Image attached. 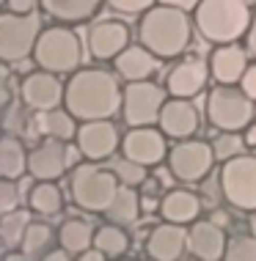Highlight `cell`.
Returning <instances> with one entry per match:
<instances>
[{
  "mask_svg": "<svg viewBox=\"0 0 256 261\" xmlns=\"http://www.w3.org/2000/svg\"><path fill=\"white\" fill-rule=\"evenodd\" d=\"M122 86L108 69H77L63 86V108L80 124L110 121L122 113Z\"/></svg>",
  "mask_w": 256,
  "mask_h": 261,
  "instance_id": "6da1fadb",
  "label": "cell"
},
{
  "mask_svg": "<svg viewBox=\"0 0 256 261\" xmlns=\"http://www.w3.org/2000/svg\"><path fill=\"white\" fill-rule=\"evenodd\" d=\"M190 39H193V22L179 9L157 3L138 19V44H144L160 61L179 58L190 47Z\"/></svg>",
  "mask_w": 256,
  "mask_h": 261,
  "instance_id": "7a4b0ae2",
  "label": "cell"
},
{
  "mask_svg": "<svg viewBox=\"0 0 256 261\" xmlns=\"http://www.w3.org/2000/svg\"><path fill=\"white\" fill-rule=\"evenodd\" d=\"M251 3L248 0H201L193 11V28L210 44H237L251 28Z\"/></svg>",
  "mask_w": 256,
  "mask_h": 261,
  "instance_id": "3957f363",
  "label": "cell"
},
{
  "mask_svg": "<svg viewBox=\"0 0 256 261\" xmlns=\"http://www.w3.org/2000/svg\"><path fill=\"white\" fill-rule=\"evenodd\" d=\"M119 179L110 168H102L99 162H80L69 176V195L75 206L83 212L105 215L119 193Z\"/></svg>",
  "mask_w": 256,
  "mask_h": 261,
  "instance_id": "277c9868",
  "label": "cell"
},
{
  "mask_svg": "<svg viewBox=\"0 0 256 261\" xmlns=\"http://www.w3.org/2000/svg\"><path fill=\"white\" fill-rule=\"evenodd\" d=\"M33 61L41 72L50 74H75L83 61V44L80 36L66 25L44 28L33 50Z\"/></svg>",
  "mask_w": 256,
  "mask_h": 261,
  "instance_id": "5b68a950",
  "label": "cell"
},
{
  "mask_svg": "<svg viewBox=\"0 0 256 261\" xmlns=\"http://www.w3.org/2000/svg\"><path fill=\"white\" fill-rule=\"evenodd\" d=\"M256 108L240 86H215L207 94V121L220 132H245Z\"/></svg>",
  "mask_w": 256,
  "mask_h": 261,
  "instance_id": "8992f818",
  "label": "cell"
},
{
  "mask_svg": "<svg viewBox=\"0 0 256 261\" xmlns=\"http://www.w3.org/2000/svg\"><path fill=\"white\" fill-rule=\"evenodd\" d=\"M39 14H0V63H22L41 36Z\"/></svg>",
  "mask_w": 256,
  "mask_h": 261,
  "instance_id": "52a82bcc",
  "label": "cell"
},
{
  "mask_svg": "<svg viewBox=\"0 0 256 261\" xmlns=\"http://www.w3.org/2000/svg\"><path fill=\"white\" fill-rule=\"evenodd\" d=\"M220 193L229 206L256 212V154H240L220 165Z\"/></svg>",
  "mask_w": 256,
  "mask_h": 261,
  "instance_id": "ba28073f",
  "label": "cell"
},
{
  "mask_svg": "<svg viewBox=\"0 0 256 261\" xmlns=\"http://www.w3.org/2000/svg\"><path fill=\"white\" fill-rule=\"evenodd\" d=\"M166 165L176 181L198 185L215 168V151H212V143H207V140H196V138L179 140L176 146H171Z\"/></svg>",
  "mask_w": 256,
  "mask_h": 261,
  "instance_id": "9c48e42d",
  "label": "cell"
},
{
  "mask_svg": "<svg viewBox=\"0 0 256 261\" xmlns=\"http://www.w3.org/2000/svg\"><path fill=\"white\" fill-rule=\"evenodd\" d=\"M162 105H166V88H160L152 80L127 83L122 91V118L130 129L154 126L160 121Z\"/></svg>",
  "mask_w": 256,
  "mask_h": 261,
  "instance_id": "30bf717a",
  "label": "cell"
},
{
  "mask_svg": "<svg viewBox=\"0 0 256 261\" xmlns=\"http://www.w3.org/2000/svg\"><path fill=\"white\" fill-rule=\"evenodd\" d=\"M168 151V138L160 132V126H135V129H127V135L122 138V157L144 168L166 162Z\"/></svg>",
  "mask_w": 256,
  "mask_h": 261,
  "instance_id": "8fae6325",
  "label": "cell"
},
{
  "mask_svg": "<svg viewBox=\"0 0 256 261\" xmlns=\"http://www.w3.org/2000/svg\"><path fill=\"white\" fill-rule=\"evenodd\" d=\"M75 146L85 162H105L122 149V135L113 121H88L77 126Z\"/></svg>",
  "mask_w": 256,
  "mask_h": 261,
  "instance_id": "7c38bea8",
  "label": "cell"
},
{
  "mask_svg": "<svg viewBox=\"0 0 256 261\" xmlns=\"http://www.w3.org/2000/svg\"><path fill=\"white\" fill-rule=\"evenodd\" d=\"M210 63L204 58H182L179 63L168 69L166 74V91L171 99H193L204 91L210 80Z\"/></svg>",
  "mask_w": 256,
  "mask_h": 261,
  "instance_id": "4fadbf2b",
  "label": "cell"
},
{
  "mask_svg": "<svg viewBox=\"0 0 256 261\" xmlns=\"http://www.w3.org/2000/svg\"><path fill=\"white\" fill-rule=\"evenodd\" d=\"M19 96H22L25 108H31L36 113H50L63 105V86H61L58 74L36 69V72L25 74L22 86H19Z\"/></svg>",
  "mask_w": 256,
  "mask_h": 261,
  "instance_id": "5bb4252c",
  "label": "cell"
},
{
  "mask_svg": "<svg viewBox=\"0 0 256 261\" xmlns=\"http://www.w3.org/2000/svg\"><path fill=\"white\" fill-rule=\"evenodd\" d=\"M130 47V28L122 19H99L88 31V53L97 61H116Z\"/></svg>",
  "mask_w": 256,
  "mask_h": 261,
  "instance_id": "9a60e30c",
  "label": "cell"
},
{
  "mask_svg": "<svg viewBox=\"0 0 256 261\" xmlns=\"http://www.w3.org/2000/svg\"><path fill=\"white\" fill-rule=\"evenodd\" d=\"M160 132L171 140H190L201 126V113L190 99H166L160 113Z\"/></svg>",
  "mask_w": 256,
  "mask_h": 261,
  "instance_id": "2e32d148",
  "label": "cell"
},
{
  "mask_svg": "<svg viewBox=\"0 0 256 261\" xmlns=\"http://www.w3.org/2000/svg\"><path fill=\"white\" fill-rule=\"evenodd\" d=\"M69 168V151L61 140H41L28 151V173L36 181H58Z\"/></svg>",
  "mask_w": 256,
  "mask_h": 261,
  "instance_id": "e0dca14e",
  "label": "cell"
},
{
  "mask_svg": "<svg viewBox=\"0 0 256 261\" xmlns=\"http://www.w3.org/2000/svg\"><path fill=\"white\" fill-rule=\"evenodd\" d=\"M144 250L152 261H182L188 253V231L174 223H160L146 234Z\"/></svg>",
  "mask_w": 256,
  "mask_h": 261,
  "instance_id": "ac0fdd59",
  "label": "cell"
},
{
  "mask_svg": "<svg viewBox=\"0 0 256 261\" xmlns=\"http://www.w3.org/2000/svg\"><path fill=\"white\" fill-rule=\"evenodd\" d=\"M210 74L218 86H240L243 74L248 72V50L243 44H220L210 53Z\"/></svg>",
  "mask_w": 256,
  "mask_h": 261,
  "instance_id": "d6986e66",
  "label": "cell"
},
{
  "mask_svg": "<svg viewBox=\"0 0 256 261\" xmlns=\"http://www.w3.org/2000/svg\"><path fill=\"white\" fill-rule=\"evenodd\" d=\"M226 231L212 220H196L188 231V253L196 261H223Z\"/></svg>",
  "mask_w": 256,
  "mask_h": 261,
  "instance_id": "ffe728a7",
  "label": "cell"
},
{
  "mask_svg": "<svg viewBox=\"0 0 256 261\" xmlns=\"http://www.w3.org/2000/svg\"><path fill=\"white\" fill-rule=\"evenodd\" d=\"M160 217L162 223H174V225H193L198 220V212H201V198L193 193V190L184 187H174L166 190V195L160 198Z\"/></svg>",
  "mask_w": 256,
  "mask_h": 261,
  "instance_id": "44dd1931",
  "label": "cell"
},
{
  "mask_svg": "<svg viewBox=\"0 0 256 261\" xmlns=\"http://www.w3.org/2000/svg\"><path fill=\"white\" fill-rule=\"evenodd\" d=\"M157 61L160 58H154L144 44H130L116 61H113V69H116V74L127 83H144L157 72Z\"/></svg>",
  "mask_w": 256,
  "mask_h": 261,
  "instance_id": "7402d4cb",
  "label": "cell"
},
{
  "mask_svg": "<svg viewBox=\"0 0 256 261\" xmlns=\"http://www.w3.org/2000/svg\"><path fill=\"white\" fill-rule=\"evenodd\" d=\"M44 14L58 19L61 25H77L91 19L99 11L102 0H39Z\"/></svg>",
  "mask_w": 256,
  "mask_h": 261,
  "instance_id": "603a6c76",
  "label": "cell"
},
{
  "mask_svg": "<svg viewBox=\"0 0 256 261\" xmlns=\"http://www.w3.org/2000/svg\"><path fill=\"white\" fill-rule=\"evenodd\" d=\"M58 248L69 256H83L85 250L94 248V228L83 217H69L58 228Z\"/></svg>",
  "mask_w": 256,
  "mask_h": 261,
  "instance_id": "cb8c5ba5",
  "label": "cell"
},
{
  "mask_svg": "<svg viewBox=\"0 0 256 261\" xmlns=\"http://www.w3.org/2000/svg\"><path fill=\"white\" fill-rule=\"evenodd\" d=\"M77 126H80L77 118L66 108H55L50 113H39V118H36V129L41 132V135H44L47 140H61V143L77 138Z\"/></svg>",
  "mask_w": 256,
  "mask_h": 261,
  "instance_id": "d4e9b609",
  "label": "cell"
},
{
  "mask_svg": "<svg viewBox=\"0 0 256 261\" xmlns=\"http://www.w3.org/2000/svg\"><path fill=\"white\" fill-rule=\"evenodd\" d=\"M0 173L3 179H22L28 173V149L17 135H3L0 138Z\"/></svg>",
  "mask_w": 256,
  "mask_h": 261,
  "instance_id": "484cf974",
  "label": "cell"
},
{
  "mask_svg": "<svg viewBox=\"0 0 256 261\" xmlns=\"http://www.w3.org/2000/svg\"><path fill=\"white\" fill-rule=\"evenodd\" d=\"M28 209L44 217L58 215L63 209V190L55 181H33V187L28 190Z\"/></svg>",
  "mask_w": 256,
  "mask_h": 261,
  "instance_id": "4316f807",
  "label": "cell"
},
{
  "mask_svg": "<svg viewBox=\"0 0 256 261\" xmlns=\"http://www.w3.org/2000/svg\"><path fill=\"white\" fill-rule=\"evenodd\" d=\"M105 217H108V223L122 225V228L132 225L141 217V193L132 187H119L116 198H113V203L105 212Z\"/></svg>",
  "mask_w": 256,
  "mask_h": 261,
  "instance_id": "83f0119b",
  "label": "cell"
},
{
  "mask_svg": "<svg viewBox=\"0 0 256 261\" xmlns=\"http://www.w3.org/2000/svg\"><path fill=\"white\" fill-rule=\"evenodd\" d=\"M94 248L108 258H124L127 250H130V234L122 228V225L105 223L94 231Z\"/></svg>",
  "mask_w": 256,
  "mask_h": 261,
  "instance_id": "f1b7e54d",
  "label": "cell"
},
{
  "mask_svg": "<svg viewBox=\"0 0 256 261\" xmlns=\"http://www.w3.org/2000/svg\"><path fill=\"white\" fill-rule=\"evenodd\" d=\"M53 239H58V231H53L47 223H31L25 231V239L22 245H19V250L25 253V258H41L50 253V245H53Z\"/></svg>",
  "mask_w": 256,
  "mask_h": 261,
  "instance_id": "f546056e",
  "label": "cell"
},
{
  "mask_svg": "<svg viewBox=\"0 0 256 261\" xmlns=\"http://www.w3.org/2000/svg\"><path fill=\"white\" fill-rule=\"evenodd\" d=\"M31 209H14L0 217V239L6 248H19L25 239V231L31 225Z\"/></svg>",
  "mask_w": 256,
  "mask_h": 261,
  "instance_id": "4dcf8cb0",
  "label": "cell"
},
{
  "mask_svg": "<svg viewBox=\"0 0 256 261\" xmlns=\"http://www.w3.org/2000/svg\"><path fill=\"white\" fill-rule=\"evenodd\" d=\"M212 151H215V160H220V162H229L234 157H240V154H248L243 132H220L212 140Z\"/></svg>",
  "mask_w": 256,
  "mask_h": 261,
  "instance_id": "1f68e13d",
  "label": "cell"
},
{
  "mask_svg": "<svg viewBox=\"0 0 256 261\" xmlns=\"http://www.w3.org/2000/svg\"><path fill=\"white\" fill-rule=\"evenodd\" d=\"M113 173H116V179H119V185L122 187H141L144 181L149 179V168H144V165H138V162H130V160H119L116 165L110 168Z\"/></svg>",
  "mask_w": 256,
  "mask_h": 261,
  "instance_id": "d6a6232c",
  "label": "cell"
},
{
  "mask_svg": "<svg viewBox=\"0 0 256 261\" xmlns=\"http://www.w3.org/2000/svg\"><path fill=\"white\" fill-rule=\"evenodd\" d=\"M223 261H256V237L251 234L231 237L229 245H226Z\"/></svg>",
  "mask_w": 256,
  "mask_h": 261,
  "instance_id": "836d02e7",
  "label": "cell"
},
{
  "mask_svg": "<svg viewBox=\"0 0 256 261\" xmlns=\"http://www.w3.org/2000/svg\"><path fill=\"white\" fill-rule=\"evenodd\" d=\"M14 209H19V190H17V181L0 179V215L14 212Z\"/></svg>",
  "mask_w": 256,
  "mask_h": 261,
  "instance_id": "e575fe53",
  "label": "cell"
},
{
  "mask_svg": "<svg viewBox=\"0 0 256 261\" xmlns=\"http://www.w3.org/2000/svg\"><path fill=\"white\" fill-rule=\"evenodd\" d=\"M105 3L119 14H141V17H144L149 9L157 6V0H105Z\"/></svg>",
  "mask_w": 256,
  "mask_h": 261,
  "instance_id": "d590c367",
  "label": "cell"
},
{
  "mask_svg": "<svg viewBox=\"0 0 256 261\" xmlns=\"http://www.w3.org/2000/svg\"><path fill=\"white\" fill-rule=\"evenodd\" d=\"M138 193H141V198H144L146 203H157V206H160V198L166 195L162 193V181L157 179V176H149L144 185L138 187Z\"/></svg>",
  "mask_w": 256,
  "mask_h": 261,
  "instance_id": "8d00e7d4",
  "label": "cell"
},
{
  "mask_svg": "<svg viewBox=\"0 0 256 261\" xmlns=\"http://www.w3.org/2000/svg\"><path fill=\"white\" fill-rule=\"evenodd\" d=\"M240 88H243V94L248 96V99L256 102V63L248 66V72L243 74V80H240Z\"/></svg>",
  "mask_w": 256,
  "mask_h": 261,
  "instance_id": "74e56055",
  "label": "cell"
},
{
  "mask_svg": "<svg viewBox=\"0 0 256 261\" xmlns=\"http://www.w3.org/2000/svg\"><path fill=\"white\" fill-rule=\"evenodd\" d=\"M39 0H6V9L9 14H33Z\"/></svg>",
  "mask_w": 256,
  "mask_h": 261,
  "instance_id": "f35d334b",
  "label": "cell"
},
{
  "mask_svg": "<svg viewBox=\"0 0 256 261\" xmlns=\"http://www.w3.org/2000/svg\"><path fill=\"white\" fill-rule=\"evenodd\" d=\"M160 6H168V9H179V11H196L198 9V3H201V0H157Z\"/></svg>",
  "mask_w": 256,
  "mask_h": 261,
  "instance_id": "ab89813d",
  "label": "cell"
},
{
  "mask_svg": "<svg viewBox=\"0 0 256 261\" xmlns=\"http://www.w3.org/2000/svg\"><path fill=\"white\" fill-rule=\"evenodd\" d=\"M245 50H248L251 58H256V14H253L251 28H248V33H245Z\"/></svg>",
  "mask_w": 256,
  "mask_h": 261,
  "instance_id": "60d3db41",
  "label": "cell"
},
{
  "mask_svg": "<svg viewBox=\"0 0 256 261\" xmlns=\"http://www.w3.org/2000/svg\"><path fill=\"white\" fill-rule=\"evenodd\" d=\"M11 108V88H9V83L0 77V113H6Z\"/></svg>",
  "mask_w": 256,
  "mask_h": 261,
  "instance_id": "b9f144b4",
  "label": "cell"
},
{
  "mask_svg": "<svg viewBox=\"0 0 256 261\" xmlns=\"http://www.w3.org/2000/svg\"><path fill=\"white\" fill-rule=\"evenodd\" d=\"M39 261H75V258L69 256L66 250H61V248H58V250H50L47 256H41Z\"/></svg>",
  "mask_w": 256,
  "mask_h": 261,
  "instance_id": "7bdbcfd3",
  "label": "cell"
},
{
  "mask_svg": "<svg viewBox=\"0 0 256 261\" xmlns=\"http://www.w3.org/2000/svg\"><path fill=\"white\" fill-rule=\"evenodd\" d=\"M77 261H108V256H102L97 248H91V250H85L83 256H77Z\"/></svg>",
  "mask_w": 256,
  "mask_h": 261,
  "instance_id": "ee69618b",
  "label": "cell"
},
{
  "mask_svg": "<svg viewBox=\"0 0 256 261\" xmlns=\"http://www.w3.org/2000/svg\"><path fill=\"white\" fill-rule=\"evenodd\" d=\"M243 138H245V146H253V149H256V124L248 126V129L243 132Z\"/></svg>",
  "mask_w": 256,
  "mask_h": 261,
  "instance_id": "f6af8a7d",
  "label": "cell"
},
{
  "mask_svg": "<svg viewBox=\"0 0 256 261\" xmlns=\"http://www.w3.org/2000/svg\"><path fill=\"white\" fill-rule=\"evenodd\" d=\"M6 261H28V258H25V253H22V250H19V253L14 250V253H9V256H6Z\"/></svg>",
  "mask_w": 256,
  "mask_h": 261,
  "instance_id": "bcb514c9",
  "label": "cell"
},
{
  "mask_svg": "<svg viewBox=\"0 0 256 261\" xmlns=\"http://www.w3.org/2000/svg\"><path fill=\"white\" fill-rule=\"evenodd\" d=\"M116 261H135V258H116Z\"/></svg>",
  "mask_w": 256,
  "mask_h": 261,
  "instance_id": "7dc6e473",
  "label": "cell"
},
{
  "mask_svg": "<svg viewBox=\"0 0 256 261\" xmlns=\"http://www.w3.org/2000/svg\"><path fill=\"white\" fill-rule=\"evenodd\" d=\"M3 6H6V0H0V9H3Z\"/></svg>",
  "mask_w": 256,
  "mask_h": 261,
  "instance_id": "c3c4849f",
  "label": "cell"
},
{
  "mask_svg": "<svg viewBox=\"0 0 256 261\" xmlns=\"http://www.w3.org/2000/svg\"><path fill=\"white\" fill-rule=\"evenodd\" d=\"M0 261H6V256H3V253H0Z\"/></svg>",
  "mask_w": 256,
  "mask_h": 261,
  "instance_id": "681fc988",
  "label": "cell"
},
{
  "mask_svg": "<svg viewBox=\"0 0 256 261\" xmlns=\"http://www.w3.org/2000/svg\"><path fill=\"white\" fill-rule=\"evenodd\" d=\"M248 3H256V0H248Z\"/></svg>",
  "mask_w": 256,
  "mask_h": 261,
  "instance_id": "f907efd6",
  "label": "cell"
},
{
  "mask_svg": "<svg viewBox=\"0 0 256 261\" xmlns=\"http://www.w3.org/2000/svg\"><path fill=\"white\" fill-rule=\"evenodd\" d=\"M0 179H3V173H0Z\"/></svg>",
  "mask_w": 256,
  "mask_h": 261,
  "instance_id": "816d5d0a",
  "label": "cell"
},
{
  "mask_svg": "<svg viewBox=\"0 0 256 261\" xmlns=\"http://www.w3.org/2000/svg\"><path fill=\"white\" fill-rule=\"evenodd\" d=\"M0 138H3V135H0Z\"/></svg>",
  "mask_w": 256,
  "mask_h": 261,
  "instance_id": "f5cc1de1",
  "label": "cell"
}]
</instances>
